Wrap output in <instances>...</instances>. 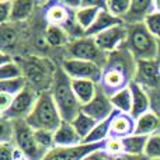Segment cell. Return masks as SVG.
<instances>
[{"mask_svg":"<svg viewBox=\"0 0 160 160\" xmlns=\"http://www.w3.org/2000/svg\"><path fill=\"white\" fill-rule=\"evenodd\" d=\"M136 65L138 61L125 48V45L115 52L108 53L100 87L108 96L128 87L135 80Z\"/></svg>","mask_w":160,"mask_h":160,"instance_id":"obj_1","label":"cell"},{"mask_svg":"<svg viewBox=\"0 0 160 160\" xmlns=\"http://www.w3.org/2000/svg\"><path fill=\"white\" fill-rule=\"evenodd\" d=\"M51 93H52L56 107L62 115V119L72 122L73 118L82 111V104L79 102L78 97L72 88V80L62 70V68L56 70L52 87H51Z\"/></svg>","mask_w":160,"mask_h":160,"instance_id":"obj_2","label":"cell"},{"mask_svg":"<svg viewBox=\"0 0 160 160\" xmlns=\"http://www.w3.org/2000/svg\"><path fill=\"white\" fill-rule=\"evenodd\" d=\"M62 115L59 112L56 102L52 97L51 90H44L39 93L37 104L28 118L25 119L32 129H45L55 132L62 124Z\"/></svg>","mask_w":160,"mask_h":160,"instance_id":"obj_3","label":"cell"},{"mask_svg":"<svg viewBox=\"0 0 160 160\" xmlns=\"http://www.w3.org/2000/svg\"><path fill=\"white\" fill-rule=\"evenodd\" d=\"M125 48L136 61H155L159 55V41L149 32L145 24L128 25Z\"/></svg>","mask_w":160,"mask_h":160,"instance_id":"obj_4","label":"cell"},{"mask_svg":"<svg viewBox=\"0 0 160 160\" xmlns=\"http://www.w3.org/2000/svg\"><path fill=\"white\" fill-rule=\"evenodd\" d=\"M14 122V136L13 143L18 149L22 156L30 160H42L47 153L38 146L35 141V131L24 121H13Z\"/></svg>","mask_w":160,"mask_h":160,"instance_id":"obj_5","label":"cell"},{"mask_svg":"<svg viewBox=\"0 0 160 160\" xmlns=\"http://www.w3.org/2000/svg\"><path fill=\"white\" fill-rule=\"evenodd\" d=\"M68 52L69 59H80V61H87L98 65L104 69L105 62L108 55L102 52L96 44V39L90 37H82L75 41H72L68 45Z\"/></svg>","mask_w":160,"mask_h":160,"instance_id":"obj_6","label":"cell"},{"mask_svg":"<svg viewBox=\"0 0 160 160\" xmlns=\"http://www.w3.org/2000/svg\"><path fill=\"white\" fill-rule=\"evenodd\" d=\"M62 70L72 80H90V82H94L97 84L101 83L102 72H104L101 66L93 63V62L69 58L63 61Z\"/></svg>","mask_w":160,"mask_h":160,"instance_id":"obj_7","label":"cell"},{"mask_svg":"<svg viewBox=\"0 0 160 160\" xmlns=\"http://www.w3.org/2000/svg\"><path fill=\"white\" fill-rule=\"evenodd\" d=\"M39 93L30 87H25L20 94L14 97V102L10 107V110L6 114H3L2 118L10 119V121H21V119H27L31 111L34 110L38 100Z\"/></svg>","mask_w":160,"mask_h":160,"instance_id":"obj_8","label":"cell"},{"mask_svg":"<svg viewBox=\"0 0 160 160\" xmlns=\"http://www.w3.org/2000/svg\"><path fill=\"white\" fill-rule=\"evenodd\" d=\"M82 111L84 114H87L88 117L94 119L96 122H101L105 119H110L114 114L117 112L114 108L111 98L101 87H98V93L93 98V101H90L88 104L83 105Z\"/></svg>","mask_w":160,"mask_h":160,"instance_id":"obj_9","label":"cell"},{"mask_svg":"<svg viewBox=\"0 0 160 160\" xmlns=\"http://www.w3.org/2000/svg\"><path fill=\"white\" fill-rule=\"evenodd\" d=\"M127 38H128V25L127 24L115 25V27L110 28V30L94 37L96 44L98 45V48L102 52L107 53V55L115 52L119 48L124 47L125 42H127Z\"/></svg>","mask_w":160,"mask_h":160,"instance_id":"obj_10","label":"cell"},{"mask_svg":"<svg viewBox=\"0 0 160 160\" xmlns=\"http://www.w3.org/2000/svg\"><path fill=\"white\" fill-rule=\"evenodd\" d=\"M135 83L145 88L146 91L160 88V62L155 61H138L136 65Z\"/></svg>","mask_w":160,"mask_h":160,"instance_id":"obj_11","label":"cell"},{"mask_svg":"<svg viewBox=\"0 0 160 160\" xmlns=\"http://www.w3.org/2000/svg\"><path fill=\"white\" fill-rule=\"evenodd\" d=\"M102 146H104V143L100 145L82 143L78 145V146H69V148L55 146L45 155V158L42 160H83L87 155H90V153L96 152L98 149H102Z\"/></svg>","mask_w":160,"mask_h":160,"instance_id":"obj_12","label":"cell"},{"mask_svg":"<svg viewBox=\"0 0 160 160\" xmlns=\"http://www.w3.org/2000/svg\"><path fill=\"white\" fill-rule=\"evenodd\" d=\"M136 119L131 114H122L115 112L111 117V125H110V136L114 138H127L135 133Z\"/></svg>","mask_w":160,"mask_h":160,"instance_id":"obj_13","label":"cell"},{"mask_svg":"<svg viewBox=\"0 0 160 160\" xmlns=\"http://www.w3.org/2000/svg\"><path fill=\"white\" fill-rule=\"evenodd\" d=\"M104 3H82V7L75 11V22L83 32L94 24Z\"/></svg>","mask_w":160,"mask_h":160,"instance_id":"obj_14","label":"cell"},{"mask_svg":"<svg viewBox=\"0 0 160 160\" xmlns=\"http://www.w3.org/2000/svg\"><path fill=\"white\" fill-rule=\"evenodd\" d=\"M129 88L132 91V112H131V115L135 119H138L139 117H142L143 114L150 111L149 93L135 82L131 83Z\"/></svg>","mask_w":160,"mask_h":160,"instance_id":"obj_15","label":"cell"},{"mask_svg":"<svg viewBox=\"0 0 160 160\" xmlns=\"http://www.w3.org/2000/svg\"><path fill=\"white\" fill-rule=\"evenodd\" d=\"M84 143L80 135L76 132L72 122L62 121L59 128L55 131V146L69 148V146H78V145Z\"/></svg>","mask_w":160,"mask_h":160,"instance_id":"obj_16","label":"cell"},{"mask_svg":"<svg viewBox=\"0 0 160 160\" xmlns=\"http://www.w3.org/2000/svg\"><path fill=\"white\" fill-rule=\"evenodd\" d=\"M153 11V2L150 0H138L131 3V8L128 11L127 17L124 18V24L135 25V24H145V20L148 18Z\"/></svg>","mask_w":160,"mask_h":160,"instance_id":"obj_17","label":"cell"},{"mask_svg":"<svg viewBox=\"0 0 160 160\" xmlns=\"http://www.w3.org/2000/svg\"><path fill=\"white\" fill-rule=\"evenodd\" d=\"M119 24H124V21H122V20L115 18L114 16H111V14L105 10L104 4H102L101 10H100L98 16H97L96 21H94V24L84 32V37L94 38V37H97L98 34L104 32V31L110 30V28L115 27V25H119Z\"/></svg>","mask_w":160,"mask_h":160,"instance_id":"obj_18","label":"cell"},{"mask_svg":"<svg viewBox=\"0 0 160 160\" xmlns=\"http://www.w3.org/2000/svg\"><path fill=\"white\" fill-rule=\"evenodd\" d=\"M98 87L100 84L90 82V80H72V88L75 91L76 97H78L79 102L82 104V107L93 101V98L98 93Z\"/></svg>","mask_w":160,"mask_h":160,"instance_id":"obj_19","label":"cell"},{"mask_svg":"<svg viewBox=\"0 0 160 160\" xmlns=\"http://www.w3.org/2000/svg\"><path fill=\"white\" fill-rule=\"evenodd\" d=\"M72 10L66 7L63 3H53L49 7L47 8V14H45V18L49 22V25H59V27H63V25L69 24L72 17H70ZM75 13V11H73Z\"/></svg>","mask_w":160,"mask_h":160,"instance_id":"obj_20","label":"cell"},{"mask_svg":"<svg viewBox=\"0 0 160 160\" xmlns=\"http://www.w3.org/2000/svg\"><path fill=\"white\" fill-rule=\"evenodd\" d=\"M160 132V118L156 117L153 112H146L136 119L135 133L136 135L150 136Z\"/></svg>","mask_w":160,"mask_h":160,"instance_id":"obj_21","label":"cell"},{"mask_svg":"<svg viewBox=\"0 0 160 160\" xmlns=\"http://www.w3.org/2000/svg\"><path fill=\"white\" fill-rule=\"evenodd\" d=\"M110 98L117 112H122V114L132 112V91H131L129 86L114 93L112 96H110Z\"/></svg>","mask_w":160,"mask_h":160,"instance_id":"obj_22","label":"cell"},{"mask_svg":"<svg viewBox=\"0 0 160 160\" xmlns=\"http://www.w3.org/2000/svg\"><path fill=\"white\" fill-rule=\"evenodd\" d=\"M148 138L149 136L143 135H133L124 138V152L131 156H145V149H146Z\"/></svg>","mask_w":160,"mask_h":160,"instance_id":"obj_23","label":"cell"},{"mask_svg":"<svg viewBox=\"0 0 160 160\" xmlns=\"http://www.w3.org/2000/svg\"><path fill=\"white\" fill-rule=\"evenodd\" d=\"M45 38H47L48 45H51V47H65V45L70 44L68 31L59 25L48 24L47 30H45Z\"/></svg>","mask_w":160,"mask_h":160,"instance_id":"obj_24","label":"cell"},{"mask_svg":"<svg viewBox=\"0 0 160 160\" xmlns=\"http://www.w3.org/2000/svg\"><path fill=\"white\" fill-rule=\"evenodd\" d=\"M110 125H111V118L101 122H97V125L90 132V135L84 139V143H88V145L104 143L110 138Z\"/></svg>","mask_w":160,"mask_h":160,"instance_id":"obj_25","label":"cell"},{"mask_svg":"<svg viewBox=\"0 0 160 160\" xmlns=\"http://www.w3.org/2000/svg\"><path fill=\"white\" fill-rule=\"evenodd\" d=\"M72 125L75 127L76 132L79 133L80 138H82L83 142H84V139L90 135V132L94 129V127L97 125V122L94 121L91 117H88L87 114H84L83 111H80L78 115L73 118Z\"/></svg>","mask_w":160,"mask_h":160,"instance_id":"obj_26","label":"cell"},{"mask_svg":"<svg viewBox=\"0 0 160 160\" xmlns=\"http://www.w3.org/2000/svg\"><path fill=\"white\" fill-rule=\"evenodd\" d=\"M34 2H27V0H17L13 2V8H11V18L10 22H20L27 20L34 11Z\"/></svg>","mask_w":160,"mask_h":160,"instance_id":"obj_27","label":"cell"},{"mask_svg":"<svg viewBox=\"0 0 160 160\" xmlns=\"http://www.w3.org/2000/svg\"><path fill=\"white\" fill-rule=\"evenodd\" d=\"M17 42V31L11 24H4L0 28V48L2 53L10 55L11 49Z\"/></svg>","mask_w":160,"mask_h":160,"instance_id":"obj_28","label":"cell"},{"mask_svg":"<svg viewBox=\"0 0 160 160\" xmlns=\"http://www.w3.org/2000/svg\"><path fill=\"white\" fill-rule=\"evenodd\" d=\"M131 3H132L131 0H108V2H104V7L111 16L124 21L131 8Z\"/></svg>","mask_w":160,"mask_h":160,"instance_id":"obj_29","label":"cell"},{"mask_svg":"<svg viewBox=\"0 0 160 160\" xmlns=\"http://www.w3.org/2000/svg\"><path fill=\"white\" fill-rule=\"evenodd\" d=\"M25 87H27L25 78L2 80V82H0V93H7V94H11V96H17V94H20Z\"/></svg>","mask_w":160,"mask_h":160,"instance_id":"obj_30","label":"cell"},{"mask_svg":"<svg viewBox=\"0 0 160 160\" xmlns=\"http://www.w3.org/2000/svg\"><path fill=\"white\" fill-rule=\"evenodd\" d=\"M35 131V129H34ZM35 141L38 146L48 153L51 149L55 148V132L52 131H45V129H37L35 131Z\"/></svg>","mask_w":160,"mask_h":160,"instance_id":"obj_31","label":"cell"},{"mask_svg":"<svg viewBox=\"0 0 160 160\" xmlns=\"http://www.w3.org/2000/svg\"><path fill=\"white\" fill-rule=\"evenodd\" d=\"M20 78H24V72H22L21 66L18 63L11 61L6 65H0V82L2 80L20 79Z\"/></svg>","mask_w":160,"mask_h":160,"instance_id":"obj_32","label":"cell"},{"mask_svg":"<svg viewBox=\"0 0 160 160\" xmlns=\"http://www.w3.org/2000/svg\"><path fill=\"white\" fill-rule=\"evenodd\" d=\"M145 158L148 160L160 159V132L150 135L148 138L146 149H145Z\"/></svg>","mask_w":160,"mask_h":160,"instance_id":"obj_33","label":"cell"},{"mask_svg":"<svg viewBox=\"0 0 160 160\" xmlns=\"http://www.w3.org/2000/svg\"><path fill=\"white\" fill-rule=\"evenodd\" d=\"M102 150H104L108 156L122 155V153H125L124 152V141H122L121 138H114V136H110V138L104 142Z\"/></svg>","mask_w":160,"mask_h":160,"instance_id":"obj_34","label":"cell"},{"mask_svg":"<svg viewBox=\"0 0 160 160\" xmlns=\"http://www.w3.org/2000/svg\"><path fill=\"white\" fill-rule=\"evenodd\" d=\"M145 25L149 30V32L155 37L158 41H160V13L153 10L152 13L148 16V18L145 20Z\"/></svg>","mask_w":160,"mask_h":160,"instance_id":"obj_35","label":"cell"},{"mask_svg":"<svg viewBox=\"0 0 160 160\" xmlns=\"http://www.w3.org/2000/svg\"><path fill=\"white\" fill-rule=\"evenodd\" d=\"M20 155L13 142H0V160H17Z\"/></svg>","mask_w":160,"mask_h":160,"instance_id":"obj_36","label":"cell"},{"mask_svg":"<svg viewBox=\"0 0 160 160\" xmlns=\"http://www.w3.org/2000/svg\"><path fill=\"white\" fill-rule=\"evenodd\" d=\"M14 136V122L10 119L2 118V136L0 142H13Z\"/></svg>","mask_w":160,"mask_h":160,"instance_id":"obj_37","label":"cell"},{"mask_svg":"<svg viewBox=\"0 0 160 160\" xmlns=\"http://www.w3.org/2000/svg\"><path fill=\"white\" fill-rule=\"evenodd\" d=\"M11 8H13V2H0V25H4L10 22L11 18Z\"/></svg>","mask_w":160,"mask_h":160,"instance_id":"obj_38","label":"cell"},{"mask_svg":"<svg viewBox=\"0 0 160 160\" xmlns=\"http://www.w3.org/2000/svg\"><path fill=\"white\" fill-rule=\"evenodd\" d=\"M149 98H150V112H153L156 117L160 118V88L156 90H150Z\"/></svg>","mask_w":160,"mask_h":160,"instance_id":"obj_39","label":"cell"},{"mask_svg":"<svg viewBox=\"0 0 160 160\" xmlns=\"http://www.w3.org/2000/svg\"><path fill=\"white\" fill-rule=\"evenodd\" d=\"M14 97L16 96H11V94L7 93H0V112H2V115L10 110V107L14 102Z\"/></svg>","mask_w":160,"mask_h":160,"instance_id":"obj_40","label":"cell"},{"mask_svg":"<svg viewBox=\"0 0 160 160\" xmlns=\"http://www.w3.org/2000/svg\"><path fill=\"white\" fill-rule=\"evenodd\" d=\"M25 73H27V78L31 80V82H35V83H39L41 82V78H42V72L39 69V66L37 65H28L25 68Z\"/></svg>","mask_w":160,"mask_h":160,"instance_id":"obj_41","label":"cell"},{"mask_svg":"<svg viewBox=\"0 0 160 160\" xmlns=\"http://www.w3.org/2000/svg\"><path fill=\"white\" fill-rule=\"evenodd\" d=\"M83 160H108V155L102 149H98V150H96V152L87 155Z\"/></svg>","mask_w":160,"mask_h":160,"instance_id":"obj_42","label":"cell"},{"mask_svg":"<svg viewBox=\"0 0 160 160\" xmlns=\"http://www.w3.org/2000/svg\"><path fill=\"white\" fill-rule=\"evenodd\" d=\"M108 160H148L145 156H131L127 153L122 155H117V156H108Z\"/></svg>","mask_w":160,"mask_h":160,"instance_id":"obj_43","label":"cell"},{"mask_svg":"<svg viewBox=\"0 0 160 160\" xmlns=\"http://www.w3.org/2000/svg\"><path fill=\"white\" fill-rule=\"evenodd\" d=\"M153 10L160 13V0H153Z\"/></svg>","mask_w":160,"mask_h":160,"instance_id":"obj_44","label":"cell"},{"mask_svg":"<svg viewBox=\"0 0 160 160\" xmlns=\"http://www.w3.org/2000/svg\"><path fill=\"white\" fill-rule=\"evenodd\" d=\"M17 160H30L28 158H25V156H22V155H20L18 158H17Z\"/></svg>","mask_w":160,"mask_h":160,"instance_id":"obj_45","label":"cell"},{"mask_svg":"<svg viewBox=\"0 0 160 160\" xmlns=\"http://www.w3.org/2000/svg\"><path fill=\"white\" fill-rule=\"evenodd\" d=\"M158 61L160 62V41H159V55H158Z\"/></svg>","mask_w":160,"mask_h":160,"instance_id":"obj_46","label":"cell"},{"mask_svg":"<svg viewBox=\"0 0 160 160\" xmlns=\"http://www.w3.org/2000/svg\"><path fill=\"white\" fill-rule=\"evenodd\" d=\"M158 160H160V159H158Z\"/></svg>","mask_w":160,"mask_h":160,"instance_id":"obj_47","label":"cell"}]
</instances>
